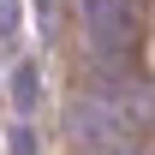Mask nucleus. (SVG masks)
<instances>
[{
  "instance_id": "4",
  "label": "nucleus",
  "mask_w": 155,
  "mask_h": 155,
  "mask_svg": "<svg viewBox=\"0 0 155 155\" xmlns=\"http://www.w3.org/2000/svg\"><path fill=\"white\" fill-rule=\"evenodd\" d=\"M12 101H18V107H36V66H18V78H12Z\"/></svg>"
},
{
  "instance_id": "3",
  "label": "nucleus",
  "mask_w": 155,
  "mask_h": 155,
  "mask_svg": "<svg viewBox=\"0 0 155 155\" xmlns=\"http://www.w3.org/2000/svg\"><path fill=\"white\" fill-rule=\"evenodd\" d=\"M12 36H18V0H0V60L12 54Z\"/></svg>"
},
{
  "instance_id": "2",
  "label": "nucleus",
  "mask_w": 155,
  "mask_h": 155,
  "mask_svg": "<svg viewBox=\"0 0 155 155\" xmlns=\"http://www.w3.org/2000/svg\"><path fill=\"white\" fill-rule=\"evenodd\" d=\"M84 18H90V48L101 66H119V54L137 48V6L131 0H84Z\"/></svg>"
},
{
  "instance_id": "5",
  "label": "nucleus",
  "mask_w": 155,
  "mask_h": 155,
  "mask_svg": "<svg viewBox=\"0 0 155 155\" xmlns=\"http://www.w3.org/2000/svg\"><path fill=\"white\" fill-rule=\"evenodd\" d=\"M12 155H36V137H30V125H24V131H12Z\"/></svg>"
},
{
  "instance_id": "1",
  "label": "nucleus",
  "mask_w": 155,
  "mask_h": 155,
  "mask_svg": "<svg viewBox=\"0 0 155 155\" xmlns=\"http://www.w3.org/2000/svg\"><path fill=\"white\" fill-rule=\"evenodd\" d=\"M66 125H72V137H78L90 155H131V143H137V131L119 119V107H114L107 96H78Z\"/></svg>"
}]
</instances>
